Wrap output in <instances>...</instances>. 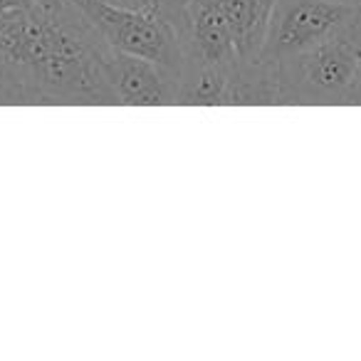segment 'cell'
<instances>
[{
    "instance_id": "obj_3",
    "label": "cell",
    "mask_w": 361,
    "mask_h": 361,
    "mask_svg": "<svg viewBox=\"0 0 361 361\" xmlns=\"http://www.w3.org/2000/svg\"><path fill=\"white\" fill-rule=\"evenodd\" d=\"M359 13L341 0H275L257 60L277 62L317 50L349 30Z\"/></svg>"
},
{
    "instance_id": "obj_2",
    "label": "cell",
    "mask_w": 361,
    "mask_h": 361,
    "mask_svg": "<svg viewBox=\"0 0 361 361\" xmlns=\"http://www.w3.org/2000/svg\"><path fill=\"white\" fill-rule=\"evenodd\" d=\"M72 3L109 50L156 62L173 80L183 72L186 57L180 50V42L173 27L161 16L126 11L109 6L104 0H72Z\"/></svg>"
},
{
    "instance_id": "obj_8",
    "label": "cell",
    "mask_w": 361,
    "mask_h": 361,
    "mask_svg": "<svg viewBox=\"0 0 361 361\" xmlns=\"http://www.w3.org/2000/svg\"><path fill=\"white\" fill-rule=\"evenodd\" d=\"M32 0H0V13L8 11H20V8H27Z\"/></svg>"
},
{
    "instance_id": "obj_7",
    "label": "cell",
    "mask_w": 361,
    "mask_h": 361,
    "mask_svg": "<svg viewBox=\"0 0 361 361\" xmlns=\"http://www.w3.org/2000/svg\"><path fill=\"white\" fill-rule=\"evenodd\" d=\"M346 104H354V106H361V62H359V70H356V77L351 82V90H349V99Z\"/></svg>"
},
{
    "instance_id": "obj_4",
    "label": "cell",
    "mask_w": 361,
    "mask_h": 361,
    "mask_svg": "<svg viewBox=\"0 0 361 361\" xmlns=\"http://www.w3.org/2000/svg\"><path fill=\"white\" fill-rule=\"evenodd\" d=\"M109 87L116 97V104L124 106H173L176 82L156 62L124 55L106 47L104 55Z\"/></svg>"
},
{
    "instance_id": "obj_5",
    "label": "cell",
    "mask_w": 361,
    "mask_h": 361,
    "mask_svg": "<svg viewBox=\"0 0 361 361\" xmlns=\"http://www.w3.org/2000/svg\"><path fill=\"white\" fill-rule=\"evenodd\" d=\"M218 3H221L228 25H231L238 60H257L275 0H218Z\"/></svg>"
},
{
    "instance_id": "obj_9",
    "label": "cell",
    "mask_w": 361,
    "mask_h": 361,
    "mask_svg": "<svg viewBox=\"0 0 361 361\" xmlns=\"http://www.w3.org/2000/svg\"><path fill=\"white\" fill-rule=\"evenodd\" d=\"M341 3H349V6H354V8H361V0H341Z\"/></svg>"
},
{
    "instance_id": "obj_1",
    "label": "cell",
    "mask_w": 361,
    "mask_h": 361,
    "mask_svg": "<svg viewBox=\"0 0 361 361\" xmlns=\"http://www.w3.org/2000/svg\"><path fill=\"white\" fill-rule=\"evenodd\" d=\"M361 62V13L339 37L305 55L272 62L282 104H346Z\"/></svg>"
},
{
    "instance_id": "obj_6",
    "label": "cell",
    "mask_w": 361,
    "mask_h": 361,
    "mask_svg": "<svg viewBox=\"0 0 361 361\" xmlns=\"http://www.w3.org/2000/svg\"><path fill=\"white\" fill-rule=\"evenodd\" d=\"M109 6L126 8V11H139V13H154V16L166 18L169 13H173L180 3L186 0H104Z\"/></svg>"
}]
</instances>
